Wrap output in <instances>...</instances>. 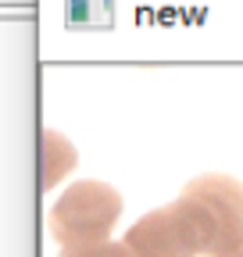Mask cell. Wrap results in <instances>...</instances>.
Returning <instances> with one entry per match:
<instances>
[{
	"mask_svg": "<svg viewBox=\"0 0 243 257\" xmlns=\"http://www.w3.org/2000/svg\"><path fill=\"white\" fill-rule=\"evenodd\" d=\"M197 232H200V253L207 257H229L243 246V182L232 175L207 172L186 182L182 189Z\"/></svg>",
	"mask_w": 243,
	"mask_h": 257,
	"instance_id": "6da1fadb",
	"label": "cell"
},
{
	"mask_svg": "<svg viewBox=\"0 0 243 257\" xmlns=\"http://www.w3.org/2000/svg\"><path fill=\"white\" fill-rule=\"evenodd\" d=\"M118 214H122V193L107 182L82 179L72 182L54 200L47 214V229L65 250H89L107 243V232L114 229Z\"/></svg>",
	"mask_w": 243,
	"mask_h": 257,
	"instance_id": "7a4b0ae2",
	"label": "cell"
},
{
	"mask_svg": "<svg viewBox=\"0 0 243 257\" xmlns=\"http://www.w3.org/2000/svg\"><path fill=\"white\" fill-rule=\"evenodd\" d=\"M122 243L133 257H200V232L182 200L143 214Z\"/></svg>",
	"mask_w": 243,
	"mask_h": 257,
	"instance_id": "3957f363",
	"label": "cell"
},
{
	"mask_svg": "<svg viewBox=\"0 0 243 257\" xmlns=\"http://www.w3.org/2000/svg\"><path fill=\"white\" fill-rule=\"evenodd\" d=\"M43 154H47V165H43V186L50 189L57 179H61V172H68L72 165H75V150H72V143L61 136V133H54V128H47L43 133Z\"/></svg>",
	"mask_w": 243,
	"mask_h": 257,
	"instance_id": "277c9868",
	"label": "cell"
},
{
	"mask_svg": "<svg viewBox=\"0 0 243 257\" xmlns=\"http://www.w3.org/2000/svg\"><path fill=\"white\" fill-rule=\"evenodd\" d=\"M61 257H133V250L126 243H100V246H89V250H65Z\"/></svg>",
	"mask_w": 243,
	"mask_h": 257,
	"instance_id": "5b68a950",
	"label": "cell"
},
{
	"mask_svg": "<svg viewBox=\"0 0 243 257\" xmlns=\"http://www.w3.org/2000/svg\"><path fill=\"white\" fill-rule=\"evenodd\" d=\"M229 257H243V246H239V250H236V253H229Z\"/></svg>",
	"mask_w": 243,
	"mask_h": 257,
	"instance_id": "8992f818",
	"label": "cell"
}]
</instances>
